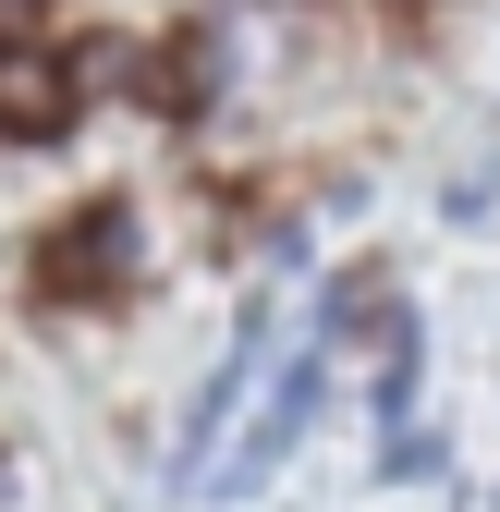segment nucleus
Masks as SVG:
<instances>
[{"label": "nucleus", "mask_w": 500, "mask_h": 512, "mask_svg": "<svg viewBox=\"0 0 500 512\" xmlns=\"http://www.w3.org/2000/svg\"><path fill=\"white\" fill-rule=\"evenodd\" d=\"M318 391H330V366H318V354H293V366H281V391H269V415L244 427V452H220V464H208V488H220V500H244L257 476H281V452L318 427Z\"/></svg>", "instance_id": "nucleus-1"}, {"label": "nucleus", "mask_w": 500, "mask_h": 512, "mask_svg": "<svg viewBox=\"0 0 500 512\" xmlns=\"http://www.w3.org/2000/svg\"><path fill=\"white\" fill-rule=\"evenodd\" d=\"M122 269H135V208H110V196H98L74 232H61V244L37 256V281H49L61 305H74V293H110Z\"/></svg>", "instance_id": "nucleus-2"}, {"label": "nucleus", "mask_w": 500, "mask_h": 512, "mask_svg": "<svg viewBox=\"0 0 500 512\" xmlns=\"http://www.w3.org/2000/svg\"><path fill=\"white\" fill-rule=\"evenodd\" d=\"M0 122H13V135H61V122H74V74L37 61V49H0Z\"/></svg>", "instance_id": "nucleus-3"}]
</instances>
